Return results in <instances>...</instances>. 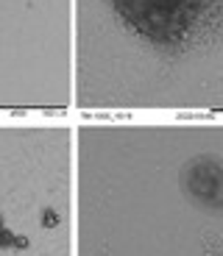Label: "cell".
I'll return each mask as SVG.
<instances>
[{
	"instance_id": "cell-1",
	"label": "cell",
	"mask_w": 223,
	"mask_h": 256,
	"mask_svg": "<svg viewBox=\"0 0 223 256\" xmlns=\"http://www.w3.org/2000/svg\"><path fill=\"white\" fill-rule=\"evenodd\" d=\"M76 256H223V117H76Z\"/></svg>"
},
{
	"instance_id": "cell-2",
	"label": "cell",
	"mask_w": 223,
	"mask_h": 256,
	"mask_svg": "<svg viewBox=\"0 0 223 256\" xmlns=\"http://www.w3.org/2000/svg\"><path fill=\"white\" fill-rule=\"evenodd\" d=\"M73 117H223V0H76Z\"/></svg>"
},
{
	"instance_id": "cell-3",
	"label": "cell",
	"mask_w": 223,
	"mask_h": 256,
	"mask_svg": "<svg viewBox=\"0 0 223 256\" xmlns=\"http://www.w3.org/2000/svg\"><path fill=\"white\" fill-rule=\"evenodd\" d=\"M0 256H76V117H0Z\"/></svg>"
},
{
	"instance_id": "cell-4",
	"label": "cell",
	"mask_w": 223,
	"mask_h": 256,
	"mask_svg": "<svg viewBox=\"0 0 223 256\" xmlns=\"http://www.w3.org/2000/svg\"><path fill=\"white\" fill-rule=\"evenodd\" d=\"M76 0H0V117H73Z\"/></svg>"
}]
</instances>
